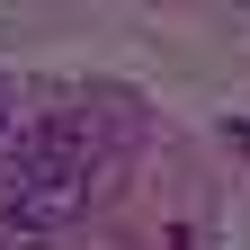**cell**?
I'll list each match as a JSON object with an SVG mask.
<instances>
[{"instance_id": "obj_1", "label": "cell", "mask_w": 250, "mask_h": 250, "mask_svg": "<svg viewBox=\"0 0 250 250\" xmlns=\"http://www.w3.org/2000/svg\"><path fill=\"white\" fill-rule=\"evenodd\" d=\"M107 125H99V107H54V116H36L27 134L9 143V206L27 232H62L72 214H89V197H99V179H107Z\"/></svg>"}, {"instance_id": "obj_2", "label": "cell", "mask_w": 250, "mask_h": 250, "mask_svg": "<svg viewBox=\"0 0 250 250\" xmlns=\"http://www.w3.org/2000/svg\"><path fill=\"white\" fill-rule=\"evenodd\" d=\"M0 250H36V232H27V224H18L9 206H0Z\"/></svg>"}, {"instance_id": "obj_3", "label": "cell", "mask_w": 250, "mask_h": 250, "mask_svg": "<svg viewBox=\"0 0 250 250\" xmlns=\"http://www.w3.org/2000/svg\"><path fill=\"white\" fill-rule=\"evenodd\" d=\"M9 125H18V81L0 72V143H9Z\"/></svg>"}]
</instances>
